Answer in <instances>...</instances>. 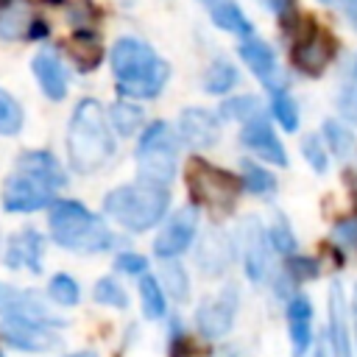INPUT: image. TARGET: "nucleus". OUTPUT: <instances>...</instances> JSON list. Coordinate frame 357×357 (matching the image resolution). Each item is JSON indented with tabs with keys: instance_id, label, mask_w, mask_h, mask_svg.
Masks as SVG:
<instances>
[{
	"instance_id": "f257e3e1",
	"label": "nucleus",
	"mask_w": 357,
	"mask_h": 357,
	"mask_svg": "<svg viewBox=\"0 0 357 357\" xmlns=\"http://www.w3.org/2000/svg\"><path fill=\"white\" fill-rule=\"evenodd\" d=\"M114 153V139L98 100H81L67 128V159L78 173L103 167Z\"/></svg>"
},
{
	"instance_id": "f03ea898",
	"label": "nucleus",
	"mask_w": 357,
	"mask_h": 357,
	"mask_svg": "<svg viewBox=\"0 0 357 357\" xmlns=\"http://www.w3.org/2000/svg\"><path fill=\"white\" fill-rule=\"evenodd\" d=\"M112 73L123 95L134 98H153L162 92L170 70L167 64L151 50V45L123 36L112 47Z\"/></svg>"
},
{
	"instance_id": "7ed1b4c3",
	"label": "nucleus",
	"mask_w": 357,
	"mask_h": 357,
	"mask_svg": "<svg viewBox=\"0 0 357 357\" xmlns=\"http://www.w3.org/2000/svg\"><path fill=\"white\" fill-rule=\"evenodd\" d=\"M103 209L112 220H117L128 231H145L162 220L167 209V190L156 184H145V181L123 184L106 192Z\"/></svg>"
},
{
	"instance_id": "20e7f679",
	"label": "nucleus",
	"mask_w": 357,
	"mask_h": 357,
	"mask_svg": "<svg viewBox=\"0 0 357 357\" xmlns=\"http://www.w3.org/2000/svg\"><path fill=\"white\" fill-rule=\"evenodd\" d=\"M50 234L70 251H103L112 245L109 229L78 201H59L50 212Z\"/></svg>"
},
{
	"instance_id": "39448f33",
	"label": "nucleus",
	"mask_w": 357,
	"mask_h": 357,
	"mask_svg": "<svg viewBox=\"0 0 357 357\" xmlns=\"http://www.w3.org/2000/svg\"><path fill=\"white\" fill-rule=\"evenodd\" d=\"M137 173L139 181L167 187L176 176V134L167 123H153L137 148Z\"/></svg>"
},
{
	"instance_id": "423d86ee",
	"label": "nucleus",
	"mask_w": 357,
	"mask_h": 357,
	"mask_svg": "<svg viewBox=\"0 0 357 357\" xmlns=\"http://www.w3.org/2000/svg\"><path fill=\"white\" fill-rule=\"evenodd\" d=\"M187 181H190L192 198L206 206H215V209H229L240 190V181L231 173H226L209 162H201V159H195L190 165Z\"/></svg>"
},
{
	"instance_id": "0eeeda50",
	"label": "nucleus",
	"mask_w": 357,
	"mask_h": 357,
	"mask_svg": "<svg viewBox=\"0 0 357 357\" xmlns=\"http://www.w3.org/2000/svg\"><path fill=\"white\" fill-rule=\"evenodd\" d=\"M53 187L42 178H36L28 170L14 167V173L6 178L3 187V206L8 212H36L53 201Z\"/></svg>"
},
{
	"instance_id": "6e6552de",
	"label": "nucleus",
	"mask_w": 357,
	"mask_h": 357,
	"mask_svg": "<svg viewBox=\"0 0 357 357\" xmlns=\"http://www.w3.org/2000/svg\"><path fill=\"white\" fill-rule=\"evenodd\" d=\"M234 312H237V290L234 287H223L218 296L206 298L198 312H195V324H198V332L209 340L215 337H223L229 329H231V321H234Z\"/></svg>"
},
{
	"instance_id": "1a4fd4ad",
	"label": "nucleus",
	"mask_w": 357,
	"mask_h": 357,
	"mask_svg": "<svg viewBox=\"0 0 357 357\" xmlns=\"http://www.w3.org/2000/svg\"><path fill=\"white\" fill-rule=\"evenodd\" d=\"M195 229H198V212H195V206H181V209L170 218V223L159 231V237L153 240L156 257H165V259L178 257V254L192 243Z\"/></svg>"
},
{
	"instance_id": "9d476101",
	"label": "nucleus",
	"mask_w": 357,
	"mask_h": 357,
	"mask_svg": "<svg viewBox=\"0 0 357 357\" xmlns=\"http://www.w3.org/2000/svg\"><path fill=\"white\" fill-rule=\"evenodd\" d=\"M0 335H3L6 343L17 346V349H25V351H45V349L59 343V335L50 326L28 321V318H14V315H6V321L0 326Z\"/></svg>"
},
{
	"instance_id": "9b49d317",
	"label": "nucleus",
	"mask_w": 357,
	"mask_h": 357,
	"mask_svg": "<svg viewBox=\"0 0 357 357\" xmlns=\"http://www.w3.org/2000/svg\"><path fill=\"white\" fill-rule=\"evenodd\" d=\"M332 56H335V39L321 28H312L307 36H301L296 50H293L296 67L310 73V75H318L332 61Z\"/></svg>"
},
{
	"instance_id": "f8f14e48",
	"label": "nucleus",
	"mask_w": 357,
	"mask_h": 357,
	"mask_svg": "<svg viewBox=\"0 0 357 357\" xmlns=\"http://www.w3.org/2000/svg\"><path fill=\"white\" fill-rule=\"evenodd\" d=\"M240 139H243V145L245 148H251L257 156H262V159H268V162H273V165H279V167H284L287 165V153H284V145L279 142V137L273 134V128L268 126V120L265 117H251L245 126H243V134H240Z\"/></svg>"
},
{
	"instance_id": "ddd939ff",
	"label": "nucleus",
	"mask_w": 357,
	"mask_h": 357,
	"mask_svg": "<svg viewBox=\"0 0 357 357\" xmlns=\"http://www.w3.org/2000/svg\"><path fill=\"white\" fill-rule=\"evenodd\" d=\"M178 134L190 148L204 151L218 142V120L206 109H184L178 117Z\"/></svg>"
},
{
	"instance_id": "4468645a",
	"label": "nucleus",
	"mask_w": 357,
	"mask_h": 357,
	"mask_svg": "<svg viewBox=\"0 0 357 357\" xmlns=\"http://www.w3.org/2000/svg\"><path fill=\"white\" fill-rule=\"evenodd\" d=\"M240 59L251 67V73H254L268 89H273V92L282 89V86H279L276 56H273V50H271L265 42H259V39H245V42L240 45Z\"/></svg>"
},
{
	"instance_id": "2eb2a0df",
	"label": "nucleus",
	"mask_w": 357,
	"mask_h": 357,
	"mask_svg": "<svg viewBox=\"0 0 357 357\" xmlns=\"http://www.w3.org/2000/svg\"><path fill=\"white\" fill-rule=\"evenodd\" d=\"M243 245H245V273L251 282H262L268 273V231L251 218L243 229Z\"/></svg>"
},
{
	"instance_id": "dca6fc26",
	"label": "nucleus",
	"mask_w": 357,
	"mask_h": 357,
	"mask_svg": "<svg viewBox=\"0 0 357 357\" xmlns=\"http://www.w3.org/2000/svg\"><path fill=\"white\" fill-rule=\"evenodd\" d=\"M329 351L332 357H351V340L346 326V298L337 282L329 287Z\"/></svg>"
},
{
	"instance_id": "f3484780",
	"label": "nucleus",
	"mask_w": 357,
	"mask_h": 357,
	"mask_svg": "<svg viewBox=\"0 0 357 357\" xmlns=\"http://www.w3.org/2000/svg\"><path fill=\"white\" fill-rule=\"evenodd\" d=\"M33 75L42 86V92L50 98V100H61L67 95V75H64V67L59 61V56L45 47L33 56Z\"/></svg>"
},
{
	"instance_id": "a211bd4d",
	"label": "nucleus",
	"mask_w": 357,
	"mask_h": 357,
	"mask_svg": "<svg viewBox=\"0 0 357 357\" xmlns=\"http://www.w3.org/2000/svg\"><path fill=\"white\" fill-rule=\"evenodd\" d=\"M42 251H45L42 237L33 229H25V231L11 237L8 251H6V265L8 268H28V271L39 273L42 271Z\"/></svg>"
},
{
	"instance_id": "6ab92c4d",
	"label": "nucleus",
	"mask_w": 357,
	"mask_h": 357,
	"mask_svg": "<svg viewBox=\"0 0 357 357\" xmlns=\"http://www.w3.org/2000/svg\"><path fill=\"white\" fill-rule=\"evenodd\" d=\"M287 329H290V343L293 354L301 357L310 349L312 340V304L307 296H293L287 304Z\"/></svg>"
},
{
	"instance_id": "aec40b11",
	"label": "nucleus",
	"mask_w": 357,
	"mask_h": 357,
	"mask_svg": "<svg viewBox=\"0 0 357 357\" xmlns=\"http://www.w3.org/2000/svg\"><path fill=\"white\" fill-rule=\"evenodd\" d=\"M33 22L31 0H0V39L14 42L28 33Z\"/></svg>"
},
{
	"instance_id": "412c9836",
	"label": "nucleus",
	"mask_w": 357,
	"mask_h": 357,
	"mask_svg": "<svg viewBox=\"0 0 357 357\" xmlns=\"http://www.w3.org/2000/svg\"><path fill=\"white\" fill-rule=\"evenodd\" d=\"M231 254H234L231 240H229L223 231H209V234L204 237L201 248H198V265H201L204 273L218 276V273H223V271L229 268Z\"/></svg>"
},
{
	"instance_id": "4be33fe9",
	"label": "nucleus",
	"mask_w": 357,
	"mask_h": 357,
	"mask_svg": "<svg viewBox=\"0 0 357 357\" xmlns=\"http://www.w3.org/2000/svg\"><path fill=\"white\" fill-rule=\"evenodd\" d=\"M17 167L33 173V176L42 178V181H47L53 190H59V187L64 184V170H61V165H59L47 151H28V153H22V156L17 159Z\"/></svg>"
},
{
	"instance_id": "5701e85b",
	"label": "nucleus",
	"mask_w": 357,
	"mask_h": 357,
	"mask_svg": "<svg viewBox=\"0 0 357 357\" xmlns=\"http://www.w3.org/2000/svg\"><path fill=\"white\" fill-rule=\"evenodd\" d=\"M209 14H212V22L229 33H240V36L251 33V22L234 0H209Z\"/></svg>"
},
{
	"instance_id": "b1692460",
	"label": "nucleus",
	"mask_w": 357,
	"mask_h": 357,
	"mask_svg": "<svg viewBox=\"0 0 357 357\" xmlns=\"http://www.w3.org/2000/svg\"><path fill=\"white\" fill-rule=\"evenodd\" d=\"M67 53H70V59H73L81 70H95V64H98L100 56H103V47H100V39H98L95 33L84 31V33L70 36Z\"/></svg>"
},
{
	"instance_id": "393cba45",
	"label": "nucleus",
	"mask_w": 357,
	"mask_h": 357,
	"mask_svg": "<svg viewBox=\"0 0 357 357\" xmlns=\"http://www.w3.org/2000/svg\"><path fill=\"white\" fill-rule=\"evenodd\" d=\"M234 84H237V70H234L226 59H215V61L209 64L206 75H204V86H206V92H212V95H223V92H229Z\"/></svg>"
},
{
	"instance_id": "a878e982",
	"label": "nucleus",
	"mask_w": 357,
	"mask_h": 357,
	"mask_svg": "<svg viewBox=\"0 0 357 357\" xmlns=\"http://www.w3.org/2000/svg\"><path fill=\"white\" fill-rule=\"evenodd\" d=\"M112 126L117 128V134L123 137H134L142 126V109L134 106V103H126V100H117L112 106Z\"/></svg>"
},
{
	"instance_id": "bb28decb",
	"label": "nucleus",
	"mask_w": 357,
	"mask_h": 357,
	"mask_svg": "<svg viewBox=\"0 0 357 357\" xmlns=\"http://www.w3.org/2000/svg\"><path fill=\"white\" fill-rule=\"evenodd\" d=\"M139 298H142V312L145 318H162L165 315V293L162 284L153 276H142L139 279Z\"/></svg>"
},
{
	"instance_id": "cd10ccee",
	"label": "nucleus",
	"mask_w": 357,
	"mask_h": 357,
	"mask_svg": "<svg viewBox=\"0 0 357 357\" xmlns=\"http://www.w3.org/2000/svg\"><path fill=\"white\" fill-rule=\"evenodd\" d=\"M324 139L329 142L332 153L340 156V159H346L351 153V148H354V134L337 120H326L324 123Z\"/></svg>"
},
{
	"instance_id": "c85d7f7f",
	"label": "nucleus",
	"mask_w": 357,
	"mask_h": 357,
	"mask_svg": "<svg viewBox=\"0 0 357 357\" xmlns=\"http://www.w3.org/2000/svg\"><path fill=\"white\" fill-rule=\"evenodd\" d=\"M20 128H22V109L6 89H0V134L14 137Z\"/></svg>"
},
{
	"instance_id": "c756f323",
	"label": "nucleus",
	"mask_w": 357,
	"mask_h": 357,
	"mask_svg": "<svg viewBox=\"0 0 357 357\" xmlns=\"http://www.w3.org/2000/svg\"><path fill=\"white\" fill-rule=\"evenodd\" d=\"M271 109H273V117L279 120V126L284 128V131H296L298 128V106H296V100L287 95V92H273V103H271Z\"/></svg>"
},
{
	"instance_id": "7c9ffc66",
	"label": "nucleus",
	"mask_w": 357,
	"mask_h": 357,
	"mask_svg": "<svg viewBox=\"0 0 357 357\" xmlns=\"http://www.w3.org/2000/svg\"><path fill=\"white\" fill-rule=\"evenodd\" d=\"M47 296H50L56 304L73 307V304H78L81 290H78V284H75L73 276H67V273H56V276L50 279V284H47Z\"/></svg>"
},
{
	"instance_id": "2f4dec72",
	"label": "nucleus",
	"mask_w": 357,
	"mask_h": 357,
	"mask_svg": "<svg viewBox=\"0 0 357 357\" xmlns=\"http://www.w3.org/2000/svg\"><path fill=\"white\" fill-rule=\"evenodd\" d=\"M220 114L226 117V120H251V117H257L259 114V100L254 98V95H240V98H231V100H226L223 106H220Z\"/></svg>"
},
{
	"instance_id": "473e14b6",
	"label": "nucleus",
	"mask_w": 357,
	"mask_h": 357,
	"mask_svg": "<svg viewBox=\"0 0 357 357\" xmlns=\"http://www.w3.org/2000/svg\"><path fill=\"white\" fill-rule=\"evenodd\" d=\"M243 178H245V187L251 192H257V195L271 192L276 187V178L268 170H262L259 165H254V162H243Z\"/></svg>"
},
{
	"instance_id": "72a5a7b5",
	"label": "nucleus",
	"mask_w": 357,
	"mask_h": 357,
	"mask_svg": "<svg viewBox=\"0 0 357 357\" xmlns=\"http://www.w3.org/2000/svg\"><path fill=\"white\" fill-rule=\"evenodd\" d=\"M95 301L123 310V307L128 304V296H126V290H123L112 276H106V279H100V282L95 284Z\"/></svg>"
},
{
	"instance_id": "f704fd0d",
	"label": "nucleus",
	"mask_w": 357,
	"mask_h": 357,
	"mask_svg": "<svg viewBox=\"0 0 357 357\" xmlns=\"http://www.w3.org/2000/svg\"><path fill=\"white\" fill-rule=\"evenodd\" d=\"M301 153H304V159L310 162V167H312L315 173H326L329 162H326L324 139H321L318 134H307V137H304V142H301Z\"/></svg>"
},
{
	"instance_id": "c9c22d12",
	"label": "nucleus",
	"mask_w": 357,
	"mask_h": 357,
	"mask_svg": "<svg viewBox=\"0 0 357 357\" xmlns=\"http://www.w3.org/2000/svg\"><path fill=\"white\" fill-rule=\"evenodd\" d=\"M268 240H271V245H273L279 254H293V251H296V237H293L290 226H287L282 218H279V220L271 226Z\"/></svg>"
},
{
	"instance_id": "e433bc0d",
	"label": "nucleus",
	"mask_w": 357,
	"mask_h": 357,
	"mask_svg": "<svg viewBox=\"0 0 357 357\" xmlns=\"http://www.w3.org/2000/svg\"><path fill=\"white\" fill-rule=\"evenodd\" d=\"M162 279H165L167 290H170L178 301H184V298L190 296V282H187V273L181 271V265H167V268L162 271Z\"/></svg>"
},
{
	"instance_id": "4c0bfd02",
	"label": "nucleus",
	"mask_w": 357,
	"mask_h": 357,
	"mask_svg": "<svg viewBox=\"0 0 357 357\" xmlns=\"http://www.w3.org/2000/svg\"><path fill=\"white\" fill-rule=\"evenodd\" d=\"M337 106L349 120L357 123V86H343L337 95Z\"/></svg>"
},
{
	"instance_id": "58836bf2",
	"label": "nucleus",
	"mask_w": 357,
	"mask_h": 357,
	"mask_svg": "<svg viewBox=\"0 0 357 357\" xmlns=\"http://www.w3.org/2000/svg\"><path fill=\"white\" fill-rule=\"evenodd\" d=\"M117 271H123V273H145V257H139V254H120L117 257Z\"/></svg>"
},
{
	"instance_id": "ea45409f",
	"label": "nucleus",
	"mask_w": 357,
	"mask_h": 357,
	"mask_svg": "<svg viewBox=\"0 0 357 357\" xmlns=\"http://www.w3.org/2000/svg\"><path fill=\"white\" fill-rule=\"evenodd\" d=\"M343 14L351 22V28L357 31V0H343Z\"/></svg>"
},
{
	"instance_id": "a19ab883",
	"label": "nucleus",
	"mask_w": 357,
	"mask_h": 357,
	"mask_svg": "<svg viewBox=\"0 0 357 357\" xmlns=\"http://www.w3.org/2000/svg\"><path fill=\"white\" fill-rule=\"evenodd\" d=\"M262 3H265L271 11H276V14H284V8L290 6V0H262Z\"/></svg>"
},
{
	"instance_id": "79ce46f5",
	"label": "nucleus",
	"mask_w": 357,
	"mask_h": 357,
	"mask_svg": "<svg viewBox=\"0 0 357 357\" xmlns=\"http://www.w3.org/2000/svg\"><path fill=\"white\" fill-rule=\"evenodd\" d=\"M351 321H354V337H357V284L351 290Z\"/></svg>"
},
{
	"instance_id": "37998d69",
	"label": "nucleus",
	"mask_w": 357,
	"mask_h": 357,
	"mask_svg": "<svg viewBox=\"0 0 357 357\" xmlns=\"http://www.w3.org/2000/svg\"><path fill=\"white\" fill-rule=\"evenodd\" d=\"M67 357H98L95 351H73V354H67Z\"/></svg>"
},
{
	"instance_id": "c03bdc74",
	"label": "nucleus",
	"mask_w": 357,
	"mask_h": 357,
	"mask_svg": "<svg viewBox=\"0 0 357 357\" xmlns=\"http://www.w3.org/2000/svg\"><path fill=\"white\" fill-rule=\"evenodd\" d=\"M354 78H357V59H354Z\"/></svg>"
},
{
	"instance_id": "a18cd8bd",
	"label": "nucleus",
	"mask_w": 357,
	"mask_h": 357,
	"mask_svg": "<svg viewBox=\"0 0 357 357\" xmlns=\"http://www.w3.org/2000/svg\"><path fill=\"white\" fill-rule=\"evenodd\" d=\"M321 3H329V0H321Z\"/></svg>"
},
{
	"instance_id": "49530a36",
	"label": "nucleus",
	"mask_w": 357,
	"mask_h": 357,
	"mask_svg": "<svg viewBox=\"0 0 357 357\" xmlns=\"http://www.w3.org/2000/svg\"><path fill=\"white\" fill-rule=\"evenodd\" d=\"M0 357H3V354H0Z\"/></svg>"
},
{
	"instance_id": "de8ad7c7",
	"label": "nucleus",
	"mask_w": 357,
	"mask_h": 357,
	"mask_svg": "<svg viewBox=\"0 0 357 357\" xmlns=\"http://www.w3.org/2000/svg\"><path fill=\"white\" fill-rule=\"evenodd\" d=\"M206 3H209V0H206Z\"/></svg>"
}]
</instances>
